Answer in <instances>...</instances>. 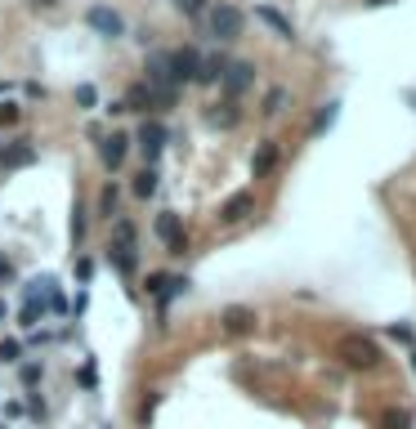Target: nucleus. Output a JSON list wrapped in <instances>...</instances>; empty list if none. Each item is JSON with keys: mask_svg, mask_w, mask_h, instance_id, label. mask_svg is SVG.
Masks as SVG:
<instances>
[{"mask_svg": "<svg viewBox=\"0 0 416 429\" xmlns=\"http://www.w3.org/2000/svg\"><path fill=\"white\" fill-rule=\"evenodd\" d=\"M143 86L157 94V108H175L179 86H175V72H171V54H148V68H143Z\"/></svg>", "mask_w": 416, "mask_h": 429, "instance_id": "nucleus-1", "label": "nucleus"}, {"mask_svg": "<svg viewBox=\"0 0 416 429\" xmlns=\"http://www.w3.org/2000/svg\"><path fill=\"white\" fill-rule=\"evenodd\" d=\"M340 362H345V367H354V371H372L380 362V344L372 336H362V331H349L340 340Z\"/></svg>", "mask_w": 416, "mask_h": 429, "instance_id": "nucleus-2", "label": "nucleus"}, {"mask_svg": "<svg viewBox=\"0 0 416 429\" xmlns=\"http://www.w3.org/2000/svg\"><path fill=\"white\" fill-rule=\"evenodd\" d=\"M206 27H210V36L220 41V45H228V41H238L242 36V27H246V14L238 9V5H210V14H206Z\"/></svg>", "mask_w": 416, "mask_h": 429, "instance_id": "nucleus-3", "label": "nucleus"}, {"mask_svg": "<svg viewBox=\"0 0 416 429\" xmlns=\"http://www.w3.org/2000/svg\"><path fill=\"white\" fill-rule=\"evenodd\" d=\"M220 86H224V94H228V98L246 94V90L255 86V63H246V58H233L228 68H224V76H220Z\"/></svg>", "mask_w": 416, "mask_h": 429, "instance_id": "nucleus-4", "label": "nucleus"}, {"mask_svg": "<svg viewBox=\"0 0 416 429\" xmlns=\"http://www.w3.org/2000/svg\"><path fill=\"white\" fill-rule=\"evenodd\" d=\"M157 237L166 242V251H171V255H184V251H188V237H184V219H179L175 210H161V214H157Z\"/></svg>", "mask_w": 416, "mask_h": 429, "instance_id": "nucleus-5", "label": "nucleus"}, {"mask_svg": "<svg viewBox=\"0 0 416 429\" xmlns=\"http://www.w3.org/2000/svg\"><path fill=\"white\" fill-rule=\"evenodd\" d=\"M86 23L98 31V36H108V41H116V36H126V19L116 9H108V5H90V14H86Z\"/></svg>", "mask_w": 416, "mask_h": 429, "instance_id": "nucleus-6", "label": "nucleus"}, {"mask_svg": "<svg viewBox=\"0 0 416 429\" xmlns=\"http://www.w3.org/2000/svg\"><path fill=\"white\" fill-rule=\"evenodd\" d=\"M197 68H202V54H197L193 45H184V49H175V54H171L175 86H193V81H197Z\"/></svg>", "mask_w": 416, "mask_h": 429, "instance_id": "nucleus-7", "label": "nucleus"}, {"mask_svg": "<svg viewBox=\"0 0 416 429\" xmlns=\"http://www.w3.org/2000/svg\"><path fill=\"white\" fill-rule=\"evenodd\" d=\"M166 139H171V130H166L161 121H143L139 125V148H143V157H148V166L161 157V148H166Z\"/></svg>", "mask_w": 416, "mask_h": 429, "instance_id": "nucleus-8", "label": "nucleus"}, {"mask_svg": "<svg viewBox=\"0 0 416 429\" xmlns=\"http://www.w3.org/2000/svg\"><path fill=\"white\" fill-rule=\"evenodd\" d=\"M126 153H130V135H121V130L103 135V143H98V157H103V166H108V170H121Z\"/></svg>", "mask_w": 416, "mask_h": 429, "instance_id": "nucleus-9", "label": "nucleus"}, {"mask_svg": "<svg viewBox=\"0 0 416 429\" xmlns=\"http://www.w3.org/2000/svg\"><path fill=\"white\" fill-rule=\"evenodd\" d=\"M220 322H224V331H228V336H246V331L255 326V313L246 309V304H228V309L220 313Z\"/></svg>", "mask_w": 416, "mask_h": 429, "instance_id": "nucleus-10", "label": "nucleus"}, {"mask_svg": "<svg viewBox=\"0 0 416 429\" xmlns=\"http://www.w3.org/2000/svg\"><path fill=\"white\" fill-rule=\"evenodd\" d=\"M251 210H255V192H233L220 210V224H242Z\"/></svg>", "mask_w": 416, "mask_h": 429, "instance_id": "nucleus-11", "label": "nucleus"}, {"mask_svg": "<svg viewBox=\"0 0 416 429\" xmlns=\"http://www.w3.org/2000/svg\"><path fill=\"white\" fill-rule=\"evenodd\" d=\"M36 161V148H31L27 139H19L14 148H0V166L5 170H19V166H31Z\"/></svg>", "mask_w": 416, "mask_h": 429, "instance_id": "nucleus-12", "label": "nucleus"}, {"mask_svg": "<svg viewBox=\"0 0 416 429\" xmlns=\"http://www.w3.org/2000/svg\"><path fill=\"white\" fill-rule=\"evenodd\" d=\"M148 108H157V94L143 86V81H135V86L126 90V112H148Z\"/></svg>", "mask_w": 416, "mask_h": 429, "instance_id": "nucleus-13", "label": "nucleus"}, {"mask_svg": "<svg viewBox=\"0 0 416 429\" xmlns=\"http://www.w3.org/2000/svg\"><path fill=\"white\" fill-rule=\"evenodd\" d=\"M108 259L116 264V273H135L139 269V251H135V246H108Z\"/></svg>", "mask_w": 416, "mask_h": 429, "instance_id": "nucleus-14", "label": "nucleus"}, {"mask_svg": "<svg viewBox=\"0 0 416 429\" xmlns=\"http://www.w3.org/2000/svg\"><path fill=\"white\" fill-rule=\"evenodd\" d=\"M224 68H228V58H224V54L202 58V68H197V86H215V81L224 76Z\"/></svg>", "mask_w": 416, "mask_h": 429, "instance_id": "nucleus-15", "label": "nucleus"}, {"mask_svg": "<svg viewBox=\"0 0 416 429\" xmlns=\"http://www.w3.org/2000/svg\"><path fill=\"white\" fill-rule=\"evenodd\" d=\"M273 166H278V143L264 139V143L255 148V157H251V170H255V175H269Z\"/></svg>", "mask_w": 416, "mask_h": 429, "instance_id": "nucleus-16", "label": "nucleus"}, {"mask_svg": "<svg viewBox=\"0 0 416 429\" xmlns=\"http://www.w3.org/2000/svg\"><path fill=\"white\" fill-rule=\"evenodd\" d=\"M238 121H242V108L233 103V98H224V103H215V112H210V125L228 130V125H238Z\"/></svg>", "mask_w": 416, "mask_h": 429, "instance_id": "nucleus-17", "label": "nucleus"}, {"mask_svg": "<svg viewBox=\"0 0 416 429\" xmlns=\"http://www.w3.org/2000/svg\"><path fill=\"white\" fill-rule=\"evenodd\" d=\"M255 14H260V23H269V27H273V31H278V36H282V41H291V36H295V27H291V23H287V19H282V14H278V9H273V5H260V9H255Z\"/></svg>", "mask_w": 416, "mask_h": 429, "instance_id": "nucleus-18", "label": "nucleus"}, {"mask_svg": "<svg viewBox=\"0 0 416 429\" xmlns=\"http://www.w3.org/2000/svg\"><path fill=\"white\" fill-rule=\"evenodd\" d=\"M336 112H340V103H336V98H331V103H323V108H318V117L309 121V135H327V130H331V121H336Z\"/></svg>", "mask_w": 416, "mask_h": 429, "instance_id": "nucleus-19", "label": "nucleus"}, {"mask_svg": "<svg viewBox=\"0 0 416 429\" xmlns=\"http://www.w3.org/2000/svg\"><path fill=\"white\" fill-rule=\"evenodd\" d=\"M157 184H161L157 166H143V170L135 175V197H153V192H157Z\"/></svg>", "mask_w": 416, "mask_h": 429, "instance_id": "nucleus-20", "label": "nucleus"}, {"mask_svg": "<svg viewBox=\"0 0 416 429\" xmlns=\"http://www.w3.org/2000/svg\"><path fill=\"white\" fill-rule=\"evenodd\" d=\"M116 206H121V188H116V184H108L103 192H98V214H103V219H112V214H116Z\"/></svg>", "mask_w": 416, "mask_h": 429, "instance_id": "nucleus-21", "label": "nucleus"}, {"mask_svg": "<svg viewBox=\"0 0 416 429\" xmlns=\"http://www.w3.org/2000/svg\"><path fill=\"white\" fill-rule=\"evenodd\" d=\"M287 98H291V94L282 90V86L269 90V94H264V117H278V112H287Z\"/></svg>", "mask_w": 416, "mask_h": 429, "instance_id": "nucleus-22", "label": "nucleus"}, {"mask_svg": "<svg viewBox=\"0 0 416 429\" xmlns=\"http://www.w3.org/2000/svg\"><path fill=\"white\" fill-rule=\"evenodd\" d=\"M380 429H412V416L403 407H394V411H385V416H380Z\"/></svg>", "mask_w": 416, "mask_h": 429, "instance_id": "nucleus-23", "label": "nucleus"}, {"mask_svg": "<svg viewBox=\"0 0 416 429\" xmlns=\"http://www.w3.org/2000/svg\"><path fill=\"white\" fill-rule=\"evenodd\" d=\"M19 376H23V385H27V389H36V385L45 381V362H23V371H19Z\"/></svg>", "mask_w": 416, "mask_h": 429, "instance_id": "nucleus-24", "label": "nucleus"}, {"mask_svg": "<svg viewBox=\"0 0 416 429\" xmlns=\"http://www.w3.org/2000/svg\"><path fill=\"white\" fill-rule=\"evenodd\" d=\"M179 14H188V19H206L210 14V0H175Z\"/></svg>", "mask_w": 416, "mask_h": 429, "instance_id": "nucleus-25", "label": "nucleus"}, {"mask_svg": "<svg viewBox=\"0 0 416 429\" xmlns=\"http://www.w3.org/2000/svg\"><path fill=\"white\" fill-rule=\"evenodd\" d=\"M41 318H45V309H41V304H23L19 326H27V331H31V326H41Z\"/></svg>", "mask_w": 416, "mask_h": 429, "instance_id": "nucleus-26", "label": "nucleus"}, {"mask_svg": "<svg viewBox=\"0 0 416 429\" xmlns=\"http://www.w3.org/2000/svg\"><path fill=\"white\" fill-rule=\"evenodd\" d=\"M0 362H5V367L9 362H23V344L19 340H0Z\"/></svg>", "mask_w": 416, "mask_h": 429, "instance_id": "nucleus-27", "label": "nucleus"}, {"mask_svg": "<svg viewBox=\"0 0 416 429\" xmlns=\"http://www.w3.org/2000/svg\"><path fill=\"white\" fill-rule=\"evenodd\" d=\"M148 295H157V300H161V295H166V286H171V277H166V273H148Z\"/></svg>", "mask_w": 416, "mask_h": 429, "instance_id": "nucleus-28", "label": "nucleus"}, {"mask_svg": "<svg viewBox=\"0 0 416 429\" xmlns=\"http://www.w3.org/2000/svg\"><path fill=\"white\" fill-rule=\"evenodd\" d=\"M76 103H81V108L90 112V108L98 103V90H94V86H76Z\"/></svg>", "mask_w": 416, "mask_h": 429, "instance_id": "nucleus-29", "label": "nucleus"}, {"mask_svg": "<svg viewBox=\"0 0 416 429\" xmlns=\"http://www.w3.org/2000/svg\"><path fill=\"white\" fill-rule=\"evenodd\" d=\"M81 237H86V210L76 206V210H72V242L81 246Z\"/></svg>", "mask_w": 416, "mask_h": 429, "instance_id": "nucleus-30", "label": "nucleus"}, {"mask_svg": "<svg viewBox=\"0 0 416 429\" xmlns=\"http://www.w3.org/2000/svg\"><path fill=\"white\" fill-rule=\"evenodd\" d=\"M157 403H161V393H148V398H143V407H139V420H143V425L153 420V411H157Z\"/></svg>", "mask_w": 416, "mask_h": 429, "instance_id": "nucleus-31", "label": "nucleus"}, {"mask_svg": "<svg viewBox=\"0 0 416 429\" xmlns=\"http://www.w3.org/2000/svg\"><path fill=\"white\" fill-rule=\"evenodd\" d=\"M19 121V103H0V125H14Z\"/></svg>", "mask_w": 416, "mask_h": 429, "instance_id": "nucleus-32", "label": "nucleus"}, {"mask_svg": "<svg viewBox=\"0 0 416 429\" xmlns=\"http://www.w3.org/2000/svg\"><path fill=\"white\" fill-rule=\"evenodd\" d=\"M27 411H31L36 420H45V403H41V393H31V398H27Z\"/></svg>", "mask_w": 416, "mask_h": 429, "instance_id": "nucleus-33", "label": "nucleus"}, {"mask_svg": "<svg viewBox=\"0 0 416 429\" xmlns=\"http://www.w3.org/2000/svg\"><path fill=\"white\" fill-rule=\"evenodd\" d=\"M19 277V269H14V259H0V282H14Z\"/></svg>", "mask_w": 416, "mask_h": 429, "instance_id": "nucleus-34", "label": "nucleus"}, {"mask_svg": "<svg viewBox=\"0 0 416 429\" xmlns=\"http://www.w3.org/2000/svg\"><path fill=\"white\" fill-rule=\"evenodd\" d=\"M390 336H394L398 344H412V326H390Z\"/></svg>", "mask_w": 416, "mask_h": 429, "instance_id": "nucleus-35", "label": "nucleus"}, {"mask_svg": "<svg viewBox=\"0 0 416 429\" xmlns=\"http://www.w3.org/2000/svg\"><path fill=\"white\" fill-rule=\"evenodd\" d=\"M23 411H27V407H23L19 398H9V403H5V416H9V420H19V416H23Z\"/></svg>", "mask_w": 416, "mask_h": 429, "instance_id": "nucleus-36", "label": "nucleus"}, {"mask_svg": "<svg viewBox=\"0 0 416 429\" xmlns=\"http://www.w3.org/2000/svg\"><path fill=\"white\" fill-rule=\"evenodd\" d=\"M31 5H41V9H54V5H59V0H31Z\"/></svg>", "mask_w": 416, "mask_h": 429, "instance_id": "nucleus-37", "label": "nucleus"}, {"mask_svg": "<svg viewBox=\"0 0 416 429\" xmlns=\"http://www.w3.org/2000/svg\"><path fill=\"white\" fill-rule=\"evenodd\" d=\"M5 318H9V304H5V300H0V322H5Z\"/></svg>", "mask_w": 416, "mask_h": 429, "instance_id": "nucleus-38", "label": "nucleus"}, {"mask_svg": "<svg viewBox=\"0 0 416 429\" xmlns=\"http://www.w3.org/2000/svg\"><path fill=\"white\" fill-rule=\"evenodd\" d=\"M367 5H372V9H376V5H394V0H367Z\"/></svg>", "mask_w": 416, "mask_h": 429, "instance_id": "nucleus-39", "label": "nucleus"}, {"mask_svg": "<svg viewBox=\"0 0 416 429\" xmlns=\"http://www.w3.org/2000/svg\"><path fill=\"white\" fill-rule=\"evenodd\" d=\"M412 371H416V349H412Z\"/></svg>", "mask_w": 416, "mask_h": 429, "instance_id": "nucleus-40", "label": "nucleus"}, {"mask_svg": "<svg viewBox=\"0 0 416 429\" xmlns=\"http://www.w3.org/2000/svg\"><path fill=\"white\" fill-rule=\"evenodd\" d=\"M407 98H412V103H416V94H407Z\"/></svg>", "mask_w": 416, "mask_h": 429, "instance_id": "nucleus-41", "label": "nucleus"}, {"mask_svg": "<svg viewBox=\"0 0 416 429\" xmlns=\"http://www.w3.org/2000/svg\"><path fill=\"white\" fill-rule=\"evenodd\" d=\"M0 429H5V425H0Z\"/></svg>", "mask_w": 416, "mask_h": 429, "instance_id": "nucleus-42", "label": "nucleus"}]
</instances>
